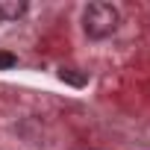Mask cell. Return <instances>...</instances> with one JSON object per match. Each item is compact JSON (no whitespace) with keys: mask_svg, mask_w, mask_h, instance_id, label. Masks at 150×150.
<instances>
[{"mask_svg":"<svg viewBox=\"0 0 150 150\" xmlns=\"http://www.w3.org/2000/svg\"><path fill=\"white\" fill-rule=\"evenodd\" d=\"M15 65H18L15 53H9V50H0V71H9V68H15Z\"/></svg>","mask_w":150,"mask_h":150,"instance_id":"obj_4","label":"cell"},{"mask_svg":"<svg viewBox=\"0 0 150 150\" xmlns=\"http://www.w3.org/2000/svg\"><path fill=\"white\" fill-rule=\"evenodd\" d=\"M59 77H62L65 83H71V86H86V77H83V74H77V68H62Z\"/></svg>","mask_w":150,"mask_h":150,"instance_id":"obj_3","label":"cell"},{"mask_svg":"<svg viewBox=\"0 0 150 150\" xmlns=\"http://www.w3.org/2000/svg\"><path fill=\"white\" fill-rule=\"evenodd\" d=\"M118 24H121V12L112 3H88L86 12H83V30L94 41L109 38L118 30Z\"/></svg>","mask_w":150,"mask_h":150,"instance_id":"obj_1","label":"cell"},{"mask_svg":"<svg viewBox=\"0 0 150 150\" xmlns=\"http://www.w3.org/2000/svg\"><path fill=\"white\" fill-rule=\"evenodd\" d=\"M27 3L24 0H0V21H18L27 15Z\"/></svg>","mask_w":150,"mask_h":150,"instance_id":"obj_2","label":"cell"}]
</instances>
